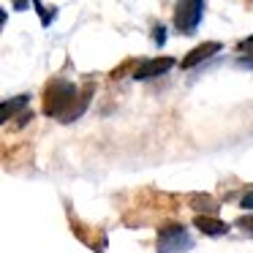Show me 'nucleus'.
I'll use <instances>...</instances> for the list:
<instances>
[{
  "label": "nucleus",
  "mask_w": 253,
  "mask_h": 253,
  "mask_svg": "<svg viewBox=\"0 0 253 253\" xmlns=\"http://www.w3.org/2000/svg\"><path fill=\"white\" fill-rule=\"evenodd\" d=\"M77 95H79V90L74 82H68V79H49V84L44 87V104H41V109H44L46 117H57L60 120L74 106Z\"/></svg>",
  "instance_id": "nucleus-1"
},
{
  "label": "nucleus",
  "mask_w": 253,
  "mask_h": 253,
  "mask_svg": "<svg viewBox=\"0 0 253 253\" xmlns=\"http://www.w3.org/2000/svg\"><path fill=\"white\" fill-rule=\"evenodd\" d=\"M193 245V240L188 237V231L180 223H164L158 231V253H180L188 251Z\"/></svg>",
  "instance_id": "nucleus-2"
},
{
  "label": "nucleus",
  "mask_w": 253,
  "mask_h": 253,
  "mask_svg": "<svg viewBox=\"0 0 253 253\" xmlns=\"http://www.w3.org/2000/svg\"><path fill=\"white\" fill-rule=\"evenodd\" d=\"M204 14V0H180L174 8V28L180 33H193L196 25L202 22Z\"/></svg>",
  "instance_id": "nucleus-3"
},
{
  "label": "nucleus",
  "mask_w": 253,
  "mask_h": 253,
  "mask_svg": "<svg viewBox=\"0 0 253 253\" xmlns=\"http://www.w3.org/2000/svg\"><path fill=\"white\" fill-rule=\"evenodd\" d=\"M223 49V46H220V41H204V44H199V46H193L191 52H188L185 57H182V63L180 66L185 68H196L199 63H204L207 60V57H212V55H218V52Z\"/></svg>",
  "instance_id": "nucleus-4"
},
{
  "label": "nucleus",
  "mask_w": 253,
  "mask_h": 253,
  "mask_svg": "<svg viewBox=\"0 0 253 253\" xmlns=\"http://www.w3.org/2000/svg\"><path fill=\"white\" fill-rule=\"evenodd\" d=\"M193 229H199L202 234L207 237H220L229 231V223L226 220H220L218 215H204V212H196L193 215Z\"/></svg>",
  "instance_id": "nucleus-5"
},
{
  "label": "nucleus",
  "mask_w": 253,
  "mask_h": 253,
  "mask_svg": "<svg viewBox=\"0 0 253 253\" xmlns=\"http://www.w3.org/2000/svg\"><path fill=\"white\" fill-rule=\"evenodd\" d=\"M174 66V57H153V60H144L142 66L133 71V79H153L166 74L169 68Z\"/></svg>",
  "instance_id": "nucleus-6"
},
{
  "label": "nucleus",
  "mask_w": 253,
  "mask_h": 253,
  "mask_svg": "<svg viewBox=\"0 0 253 253\" xmlns=\"http://www.w3.org/2000/svg\"><path fill=\"white\" fill-rule=\"evenodd\" d=\"M93 93H95V84H93V82L84 84V87L79 90V95H77V101H74V106L60 117V123H74L77 117H82V115H84V109H87V104L93 101Z\"/></svg>",
  "instance_id": "nucleus-7"
},
{
  "label": "nucleus",
  "mask_w": 253,
  "mask_h": 253,
  "mask_svg": "<svg viewBox=\"0 0 253 253\" xmlns=\"http://www.w3.org/2000/svg\"><path fill=\"white\" fill-rule=\"evenodd\" d=\"M188 207L196 210V212H204V215H215L218 212V199L210 196V193H191L188 196Z\"/></svg>",
  "instance_id": "nucleus-8"
},
{
  "label": "nucleus",
  "mask_w": 253,
  "mask_h": 253,
  "mask_svg": "<svg viewBox=\"0 0 253 253\" xmlns=\"http://www.w3.org/2000/svg\"><path fill=\"white\" fill-rule=\"evenodd\" d=\"M28 101H30V95H17V98L3 101V123H8V120H11V115H14V112L25 109V106H28Z\"/></svg>",
  "instance_id": "nucleus-9"
},
{
  "label": "nucleus",
  "mask_w": 253,
  "mask_h": 253,
  "mask_svg": "<svg viewBox=\"0 0 253 253\" xmlns=\"http://www.w3.org/2000/svg\"><path fill=\"white\" fill-rule=\"evenodd\" d=\"M234 226H237L240 231H245V234H253V212L240 215V218L234 220Z\"/></svg>",
  "instance_id": "nucleus-10"
},
{
  "label": "nucleus",
  "mask_w": 253,
  "mask_h": 253,
  "mask_svg": "<svg viewBox=\"0 0 253 253\" xmlns=\"http://www.w3.org/2000/svg\"><path fill=\"white\" fill-rule=\"evenodd\" d=\"M240 207L248 210V212H253V188H248V193L240 199Z\"/></svg>",
  "instance_id": "nucleus-11"
},
{
  "label": "nucleus",
  "mask_w": 253,
  "mask_h": 253,
  "mask_svg": "<svg viewBox=\"0 0 253 253\" xmlns=\"http://www.w3.org/2000/svg\"><path fill=\"white\" fill-rule=\"evenodd\" d=\"M237 49H240V52H253V36H248V39H242L240 44H237Z\"/></svg>",
  "instance_id": "nucleus-12"
},
{
  "label": "nucleus",
  "mask_w": 253,
  "mask_h": 253,
  "mask_svg": "<svg viewBox=\"0 0 253 253\" xmlns=\"http://www.w3.org/2000/svg\"><path fill=\"white\" fill-rule=\"evenodd\" d=\"M30 120H33V112H25L22 117H17V120H14V128H22V126H28Z\"/></svg>",
  "instance_id": "nucleus-13"
},
{
  "label": "nucleus",
  "mask_w": 253,
  "mask_h": 253,
  "mask_svg": "<svg viewBox=\"0 0 253 253\" xmlns=\"http://www.w3.org/2000/svg\"><path fill=\"white\" fill-rule=\"evenodd\" d=\"M164 41H166V28H164V25H155V44H164Z\"/></svg>",
  "instance_id": "nucleus-14"
},
{
  "label": "nucleus",
  "mask_w": 253,
  "mask_h": 253,
  "mask_svg": "<svg viewBox=\"0 0 253 253\" xmlns=\"http://www.w3.org/2000/svg\"><path fill=\"white\" fill-rule=\"evenodd\" d=\"M240 66L253 68V52H248V55H242V57H240Z\"/></svg>",
  "instance_id": "nucleus-15"
},
{
  "label": "nucleus",
  "mask_w": 253,
  "mask_h": 253,
  "mask_svg": "<svg viewBox=\"0 0 253 253\" xmlns=\"http://www.w3.org/2000/svg\"><path fill=\"white\" fill-rule=\"evenodd\" d=\"M14 8H17V11H25V8H28V0H14Z\"/></svg>",
  "instance_id": "nucleus-16"
}]
</instances>
